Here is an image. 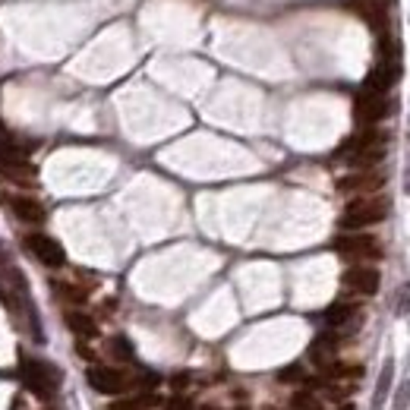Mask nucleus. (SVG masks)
Instances as JSON below:
<instances>
[{
	"mask_svg": "<svg viewBox=\"0 0 410 410\" xmlns=\"http://www.w3.org/2000/svg\"><path fill=\"white\" fill-rule=\"evenodd\" d=\"M3 202H7V209L13 212L19 221H25V224L45 221V205H41L35 196H3Z\"/></svg>",
	"mask_w": 410,
	"mask_h": 410,
	"instance_id": "11",
	"label": "nucleus"
},
{
	"mask_svg": "<svg viewBox=\"0 0 410 410\" xmlns=\"http://www.w3.org/2000/svg\"><path fill=\"white\" fill-rule=\"evenodd\" d=\"M353 111H357V120L360 123H366V127H373V123H379L382 117L388 114V98L379 95V92H360L357 95V105H353Z\"/></svg>",
	"mask_w": 410,
	"mask_h": 410,
	"instance_id": "10",
	"label": "nucleus"
},
{
	"mask_svg": "<svg viewBox=\"0 0 410 410\" xmlns=\"http://www.w3.org/2000/svg\"><path fill=\"white\" fill-rule=\"evenodd\" d=\"M25 249H29L41 265H48V269H60V265L67 262L63 246L54 237H48V234H29V237H25Z\"/></svg>",
	"mask_w": 410,
	"mask_h": 410,
	"instance_id": "5",
	"label": "nucleus"
},
{
	"mask_svg": "<svg viewBox=\"0 0 410 410\" xmlns=\"http://www.w3.org/2000/svg\"><path fill=\"white\" fill-rule=\"evenodd\" d=\"M398 313H410V284H404L401 291H398V303H395Z\"/></svg>",
	"mask_w": 410,
	"mask_h": 410,
	"instance_id": "21",
	"label": "nucleus"
},
{
	"mask_svg": "<svg viewBox=\"0 0 410 410\" xmlns=\"http://www.w3.org/2000/svg\"><path fill=\"white\" fill-rule=\"evenodd\" d=\"M291 410H322L319 398L309 395V391H300V395L291 398Z\"/></svg>",
	"mask_w": 410,
	"mask_h": 410,
	"instance_id": "18",
	"label": "nucleus"
},
{
	"mask_svg": "<svg viewBox=\"0 0 410 410\" xmlns=\"http://www.w3.org/2000/svg\"><path fill=\"white\" fill-rule=\"evenodd\" d=\"M385 142L388 136L382 130H366V133L351 136L344 142L338 158H347V164H353V167H373L385 158Z\"/></svg>",
	"mask_w": 410,
	"mask_h": 410,
	"instance_id": "1",
	"label": "nucleus"
},
{
	"mask_svg": "<svg viewBox=\"0 0 410 410\" xmlns=\"http://www.w3.org/2000/svg\"><path fill=\"white\" fill-rule=\"evenodd\" d=\"M385 215H388L385 196H357V199L347 202V209L341 215V227L344 231H360V227L385 221Z\"/></svg>",
	"mask_w": 410,
	"mask_h": 410,
	"instance_id": "2",
	"label": "nucleus"
},
{
	"mask_svg": "<svg viewBox=\"0 0 410 410\" xmlns=\"http://www.w3.org/2000/svg\"><path fill=\"white\" fill-rule=\"evenodd\" d=\"M158 398L155 395H142V398H120V401H114L107 410H149L155 407Z\"/></svg>",
	"mask_w": 410,
	"mask_h": 410,
	"instance_id": "16",
	"label": "nucleus"
},
{
	"mask_svg": "<svg viewBox=\"0 0 410 410\" xmlns=\"http://www.w3.org/2000/svg\"><path fill=\"white\" fill-rule=\"evenodd\" d=\"M167 410H193V401H189V398H171Z\"/></svg>",
	"mask_w": 410,
	"mask_h": 410,
	"instance_id": "23",
	"label": "nucleus"
},
{
	"mask_svg": "<svg viewBox=\"0 0 410 410\" xmlns=\"http://www.w3.org/2000/svg\"><path fill=\"white\" fill-rule=\"evenodd\" d=\"M281 382H303V369H300V366H291V369H284V373H281Z\"/></svg>",
	"mask_w": 410,
	"mask_h": 410,
	"instance_id": "22",
	"label": "nucleus"
},
{
	"mask_svg": "<svg viewBox=\"0 0 410 410\" xmlns=\"http://www.w3.org/2000/svg\"><path fill=\"white\" fill-rule=\"evenodd\" d=\"M407 398H410V382H404V388L398 391V410L407 407Z\"/></svg>",
	"mask_w": 410,
	"mask_h": 410,
	"instance_id": "24",
	"label": "nucleus"
},
{
	"mask_svg": "<svg viewBox=\"0 0 410 410\" xmlns=\"http://www.w3.org/2000/svg\"><path fill=\"white\" fill-rule=\"evenodd\" d=\"M398 73H401V60H398L395 54H385L379 67H376L373 73L366 76L363 89H366V92H379V95H385V92L391 89V82L398 79Z\"/></svg>",
	"mask_w": 410,
	"mask_h": 410,
	"instance_id": "9",
	"label": "nucleus"
},
{
	"mask_svg": "<svg viewBox=\"0 0 410 410\" xmlns=\"http://www.w3.org/2000/svg\"><path fill=\"white\" fill-rule=\"evenodd\" d=\"M341 284L351 294H360V297H369V294L379 291V271L373 265H351V269L341 275Z\"/></svg>",
	"mask_w": 410,
	"mask_h": 410,
	"instance_id": "8",
	"label": "nucleus"
},
{
	"mask_svg": "<svg viewBox=\"0 0 410 410\" xmlns=\"http://www.w3.org/2000/svg\"><path fill=\"white\" fill-rule=\"evenodd\" d=\"M85 379L101 395H120V391L130 388V376L120 373V369H111V366H92L89 373H85Z\"/></svg>",
	"mask_w": 410,
	"mask_h": 410,
	"instance_id": "6",
	"label": "nucleus"
},
{
	"mask_svg": "<svg viewBox=\"0 0 410 410\" xmlns=\"http://www.w3.org/2000/svg\"><path fill=\"white\" fill-rule=\"evenodd\" d=\"M107 351H111V357H117V360H133V347H130L127 338H120V335L111 341V347H107Z\"/></svg>",
	"mask_w": 410,
	"mask_h": 410,
	"instance_id": "20",
	"label": "nucleus"
},
{
	"mask_svg": "<svg viewBox=\"0 0 410 410\" xmlns=\"http://www.w3.org/2000/svg\"><path fill=\"white\" fill-rule=\"evenodd\" d=\"M353 13H360L369 25H385V7H382V0H353L351 3Z\"/></svg>",
	"mask_w": 410,
	"mask_h": 410,
	"instance_id": "14",
	"label": "nucleus"
},
{
	"mask_svg": "<svg viewBox=\"0 0 410 410\" xmlns=\"http://www.w3.org/2000/svg\"><path fill=\"white\" fill-rule=\"evenodd\" d=\"M23 382L38 398H54L57 395V385H60V376L51 363H45V360L25 357L23 360Z\"/></svg>",
	"mask_w": 410,
	"mask_h": 410,
	"instance_id": "3",
	"label": "nucleus"
},
{
	"mask_svg": "<svg viewBox=\"0 0 410 410\" xmlns=\"http://www.w3.org/2000/svg\"><path fill=\"white\" fill-rule=\"evenodd\" d=\"M187 382H189V376H174V379H171V385L183 388V385H187Z\"/></svg>",
	"mask_w": 410,
	"mask_h": 410,
	"instance_id": "25",
	"label": "nucleus"
},
{
	"mask_svg": "<svg viewBox=\"0 0 410 410\" xmlns=\"http://www.w3.org/2000/svg\"><path fill=\"white\" fill-rule=\"evenodd\" d=\"M335 249H338V256H344V259H351V262H369L382 256L379 240L369 237V234H344V237L335 240Z\"/></svg>",
	"mask_w": 410,
	"mask_h": 410,
	"instance_id": "4",
	"label": "nucleus"
},
{
	"mask_svg": "<svg viewBox=\"0 0 410 410\" xmlns=\"http://www.w3.org/2000/svg\"><path fill=\"white\" fill-rule=\"evenodd\" d=\"M385 187V174L382 171H373V167H366V171H353L347 177L338 180V189L341 193H360V196H373L376 189Z\"/></svg>",
	"mask_w": 410,
	"mask_h": 410,
	"instance_id": "7",
	"label": "nucleus"
},
{
	"mask_svg": "<svg viewBox=\"0 0 410 410\" xmlns=\"http://www.w3.org/2000/svg\"><path fill=\"white\" fill-rule=\"evenodd\" d=\"M335 351H338V338L335 335H319L313 341V347H309V357H313L316 366L328 369V366L335 363Z\"/></svg>",
	"mask_w": 410,
	"mask_h": 410,
	"instance_id": "12",
	"label": "nucleus"
},
{
	"mask_svg": "<svg viewBox=\"0 0 410 410\" xmlns=\"http://www.w3.org/2000/svg\"><path fill=\"white\" fill-rule=\"evenodd\" d=\"M338 410H353V407H351V404H344V407H338Z\"/></svg>",
	"mask_w": 410,
	"mask_h": 410,
	"instance_id": "26",
	"label": "nucleus"
},
{
	"mask_svg": "<svg viewBox=\"0 0 410 410\" xmlns=\"http://www.w3.org/2000/svg\"><path fill=\"white\" fill-rule=\"evenodd\" d=\"M391 373H395V366H391V360H388V363H385V369H382V379H379V388H376L373 407H382V401H385V395H388V385H391Z\"/></svg>",
	"mask_w": 410,
	"mask_h": 410,
	"instance_id": "17",
	"label": "nucleus"
},
{
	"mask_svg": "<svg viewBox=\"0 0 410 410\" xmlns=\"http://www.w3.org/2000/svg\"><path fill=\"white\" fill-rule=\"evenodd\" d=\"M357 316H360L357 303H331L325 309V325L328 328H344V325H351Z\"/></svg>",
	"mask_w": 410,
	"mask_h": 410,
	"instance_id": "13",
	"label": "nucleus"
},
{
	"mask_svg": "<svg viewBox=\"0 0 410 410\" xmlns=\"http://www.w3.org/2000/svg\"><path fill=\"white\" fill-rule=\"evenodd\" d=\"M67 325L73 328L79 338H95L98 335V325L85 313H67Z\"/></svg>",
	"mask_w": 410,
	"mask_h": 410,
	"instance_id": "15",
	"label": "nucleus"
},
{
	"mask_svg": "<svg viewBox=\"0 0 410 410\" xmlns=\"http://www.w3.org/2000/svg\"><path fill=\"white\" fill-rule=\"evenodd\" d=\"M54 291H57L63 300H70V303H82V300L89 297V294H85V291H79V287H73V284H60V281L54 284Z\"/></svg>",
	"mask_w": 410,
	"mask_h": 410,
	"instance_id": "19",
	"label": "nucleus"
}]
</instances>
